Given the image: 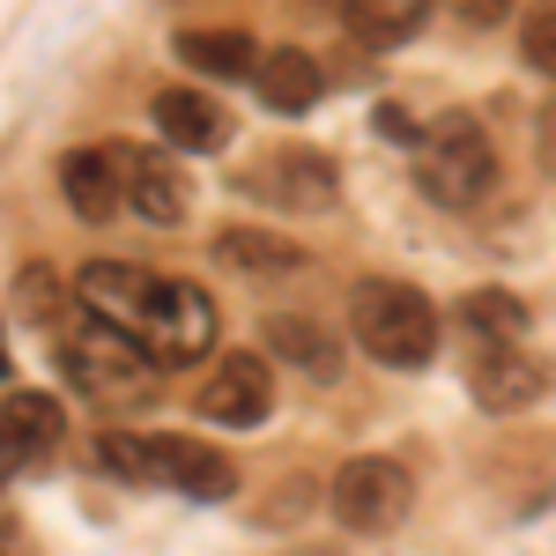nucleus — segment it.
Listing matches in <instances>:
<instances>
[{"mask_svg":"<svg viewBox=\"0 0 556 556\" xmlns=\"http://www.w3.org/2000/svg\"><path fill=\"white\" fill-rule=\"evenodd\" d=\"M75 298H83L97 319L127 327L134 342L156 356V371H186V364H201L215 349L208 290H193V282H178V275L134 267V260H89Z\"/></svg>","mask_w":556,"mask_h":556,"instance_id":"f257e3e1","label":"nucleus"},{"mask_svg":"<svg viewBox=\"0 0 556 556\" xmlns=\"http://www.w3.org/2000/svg\"><path fill=\"white\" fill-rule=\"evenodd\" d=\"M52 356H60V379L75 386V393H89L97 408H134L156 386V356L134 342L127 327L97 319L83 298L52 319Z\"/></svg>","mask_w":556,"mask_h":556,"instance_id":"f03ea898","label":"nucleus"},{"mask_svg":"<svg viewBox=\"0 0 556 556\" xmlns=\"http://www.w3.org/2000/svg\"><path fill=\"white\" fill-rule=\"evenodd\" d=\"M349 334L386 371H424L430 356H438V304L416 282L371 275V282L349 290Z\"/></svg>","mask_w":556,"mask_h":556,"instance_id":"7ed1b4c3","label":"nucleus"},{"mask_svg":"<svg viewBox=\"0 0 556 556\" xmlns=\"http://www.w3.org/2000/svg\"><path fill=\"white\" fill-rule=\"evenodd\" d=\"M97 460H104L112 475H127V482H141V490H178V497H201V505H215V497L238 490V468H230L215 445H201V438H134V430H104V438H97Z\"/></svg>","mask_w":556,"mask_h":556,"instance_id":"20e7f679","label":"nucleus"},{"mask_svg":"<svg viewBox=\"0 0 556 556\" xmlns=\"http://www.w3.org/2000/svg\"><path fill=\"white\" fill-rule=\"evenodd\" d=\"M408 156H416V186H424L438 208H475V201L497 186V149H490V134L475 127L468 112L430 119V127L408 141Z\"/></svg>","mask_w":556,"mask_h":556,"instance_id":"39448f33","label":"nucleus"},{"mask_svg":"<svg viewBox=\"0 0 556 556\" xmlns=\"http://www.w3.org/2000/svg\"><path fill=\"white\" fill-rule=\"evenodd\" d=\"M408 505H416V475L401 460H386V453H364L327 482V513L342 519L349 534H393Z\"/></svg>","mask_w":556,"mask_h":556,"instance_id":"423d86ee","label":"nucleus"},{"mask_svg":"<svg viewBox=\"0 0 556 556\" xmlns=\"http://www.w3.org/2000/svg\"><path fill=\"white\" fill-rule=\"evenodd\" d=\"M112 172H119V208L149 230H178L193 215L186 172H178L164 149H141V141H112Z\"/></svg>","mask_w":556,"mask_h":556,"instance_id":"0eeeda50","label":"nucleus"},{"mask_svg":"<svg viewBox=\"0 0 556 556\" xmlns=\"http://www.w3.org/2000/svg\"><path fill=\"white\" fill-rule=\"evenodd\" d=\"M245 193L275 201V208L319 215V208H334L342 178H334V156H319V149H267L253 172H245Z\"/></svg>","mask_w":556,"mask_h":556,"instance_id":"6e6552de","label":"nucleus"},{"mask_svg":"<svg viewBox=\"0 0 556 556\" xmlns=\"http://www.w3.org/2000/svg\"><path fill=\"white\" fill-rule=\"evenodd\" d=\"M193 408L223 430H253V424H267V408H275V379H267L260 356H223L208 371V386L193 393Z\"/></svg>","mask_w":556,"mask_h":556,"instance_id":"1a4fd4ad","label":"nucleus"},{"mask_svg":"<svg viewBox=\"0 0 556 556\" xmlns=\"http://www.w3.org/2000/svg\"><path fill=\"white\" fill-rule=\"evenodd\" d=\"M468 393H475V408L513 416V408H527V401H542V393H549V364H542V356H527L519 342L513 349H475Z\"/></svg>","mask_w":556,"mask_h":556,"instance_id":"9d476101","label":"nucleus"},{"mask_svg":"<svg viewBox=\"0 0 556 556\" xmlns=\"http://www.w3.org/2000/svg\"><path fill=\"white\" fill-rule=\"evenodd\" d=\"M60 430H67V416L52 393H8L0 401V482H15L38 453H52Z\"/></svg>","mask_w":556,"mask_h":556,"instance_id":"9b49d317","label":"nucleus"},{"mask_svg":"<svg viewBox=\"0 0 556 556\" xmlns=\"http://www.w3.org/2000/svg\"><path fill=\"white\" fill-rule=\"evenodd\" d=\"M156 134L172 141L178 156H215L230 141V112L215 97H201V89H164L156 97Z\"/></svg>","mask_w":556,"mask_h":556,"instance_id":"f8f14e48","label":"nucleus"},{"mask_svg":"<svg viewBox=\"0 0 556 556\" xmlns=\"http://www.w3.org/2000/svg\"><path fill=\"white\" fill-rule=\"evenodd\" d=\"M215 267L253 275V282H282V275H298L312 260H304L298 238H275V230H260V223H230V230L215 238Z\"/></svg>","mask_w":556,"mask_h":556,"instance_id":"ddd939ff","label":"nucleus"},{"mask_svg":"<svg viewBox=\"0 0 556 556\" xmlns=\"http://www.w3.org/2000/svg\"><path fill=\"white\" fill-rule=\"evenodd\" d=\"M253 89H260V104H267V112L298 119V112H312V104H319L327 75H319V60H312V52L282 45V52H260V60H253Z\"/></svg>","mask_w":556,"mask_h":556,"instance_id":"4468645a","label":"nucleus"},{"mask_svg":"<svg viewBox=\"0 0 556 556\" xmlns=\"http://www.w3.org/2000/svg\"><path fill=\"white\" fill-rule=\"evenodd\" d=\"M60 193L83 223H112L119 215V172H112V149H75L60 156Z\"/></svg>","mask_w":556,"mask_h":556,"instance_id":"2eb2a0df","label":"nucleus"},{"mask_svg":"<svg viewBox=\"0 0 556 556\" xmlns=\"http://www.w3.org/2000/svg\"><path fill=\"white\" fill-rule=\"evenodd\" d=\"M267 349H275L290 371H304L312 386H334V379H342V342H334V334H319L312 319H290V312H282V319H267Z\"/></svg>","mask_w":556,"mask_h":556,"instance_id":"dca6fc26","label":"nucleus"},{"mask_svg":"<svg viewBox=\"0 0 556 556\" xmlns=\"http://www.w3.org/2000/svg\"><path fill=\"white\" fill-rule=\"evenodd\" d=\"M178 60L193 75H215V83H253L260 45H253V30H186L178 38Z\"/></svg>","mask_w":556,"mask_h":556,"instance_id":"f3484780","label":"nucleus"},{"mask_svg":"<svg viewBox=\"0 0 556 556\" xmlns=\"http://www.w3.org/2000/svg\"><path fill=\"white\" fill-rule=\"evenodd\" d=\"M460 327L475 334V349H513L519 334H527V304L505 298V290H475V298L460 304Z\"/></svg>","mask_w":556,"mask_h":556,"instance_id":"a211bd4d","label":"nucleus"},{"mask_svg":"<svg viewBox=\"0 0 556 556\" xmlns=\"http://www.w3.org/2000/svg\"><path fill=\"white\" fill-rule=\"evenodd\" d=\"M342 8H349V30H356V38H371V45L416 38V30H424V15H430V0H342Z\"/></svg>","mask_w":556,"mask_h":556,"instance_id":"6ab92c4d","label":"nucleus"},{"mask_svg":"<svg viewBox=\"0 0 556 556\" xmlns=\"http://www.w3.org/2000/svg\"><path fill=\"white\" fill-rule=\"evenodd\" d=\"M519 52H527V67H542V75L556 83V8L527 23V38H519Z\"/></svg>","mask_w":556,"mask_h":556,"instance_id":"aec40b11","label":"nucleus"},{"mask_svg":"<svg viewBox=\"0 0 556 556\" xmlns=\"http://www.w3.org/2000/svg\"><path fill=\"white\" fill-rule=\"evenodd\" d=\"M445 8H453L468 30H497V23L513 15V0H445Z\"/></svg>","mask_w":556,"mask_h":556,"instance_id":"412c9836","label":"nucleus"},{"mask_svg":"<svg viewBox=\"0 0 556 556\" xmlns=\"http://www.w3.org/2000/svg\"><path fill=\"white\" fill-rule=\"evenodd\" d=\"M0 556H38V542H30L23 513H8V505H0Z\"/></svg>","mask_w":556,"mask_h":556,"instance_id":"4be33fe9","label":"nucleus"},{"mask_svg":"<svg viewBox=\"0 0 556 556\" xmlns=\"http://www.w3.org/2000/svg\"><path fill=\"white\" fill-rule=\"evenodd\" d=\"M542 172L556 178V104H549V112H542Z\"/></svg>","mask_w":556,"mask_h":556,"instance_id":"5701e85b","label":"nucleus"},{"mask_svg":"<svg viewBox=\"0 0 556 556\" xmlns=\"http://www.w3.org/2000/svg\"><path fill=\"white\" fill-rule=\"evenodd\" d=\"M298 556H334V549H298Z\"/></svg>","mask_w":556,"mask_h":556,"instance_id":"b1692460","label":"nucleus"},{"mask_svg":"<svg viewBox=\"0 0 556 556\" xmlns=\"http://www.w3.org/2000/svg\"><path fill=\"white\" fill-rule=\"evenodd\" d=\"M0 371H8V342H0Z\"/></svg>","mask_w":556,"mask_h":556,"instance_id":"393cba45","label":"nucleus"}]
</instances>
